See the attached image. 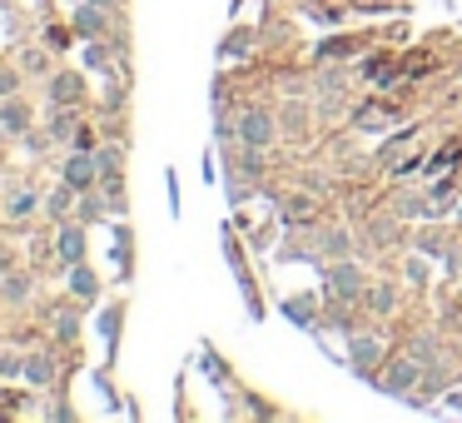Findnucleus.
I'll list each match as a JSON object with an SVG mask.
<instances>
[{
  "label": "nucleus",
  "mask_w": 462,
  "mask_h": 423,
  "mask_svg": "<svg viewBox=\"0 0 462 423\" xmlns=\"http://www.w3.org/2000/svg\"><path fill=\"white\" fill-rule=\"evenodd\" d=\"M100 180V164H95V155H70V160H65V184H70V190H90V184Z\"/></svg>",
  "instance_id": "1"
},
{
  "label": "nucleus",
  "mask_w": 462,
  "mask_h": 423,
  "mask_svg": "<svg viewBox=\"0 0 462 423\" xmlns=\"http://www.w3.org/2000/svg\"><path fill=\"white\" fill-rule=\"evenodd\" d=\"M239 135H244V145H254V150H263V145L273 140V125H269V115L249 110V115L239 120Z\"/></svg>",
  "instance_id": "2"
},
{
  "label": "nucleus",
  "mask_w": 462,
  "mask_h": 423,
  "mask_svg": "<svg viewBox=\"0 0 462 423\" xmlns=\"http://www.w3.org/2000/svg\"><path fill=\"white\" fill-rule=\"evenodd\" d=\"M0 125H5V135H31V110H25V100H5L0 105Z\"/></svg>",
  "instance_id": "3"
},
{
  "label": "nucleus",
  "mask_w": 462,
  "mask_h": 423,
  "mask_svg": "<svg viewBox=\"0 0 462 423\" xmlns=\"http://www.w3.org/2000/svg\"><path fill=\"white\" fill-rule=\"evenodd\" d=\"M75 31H80V35H105V31H110V21H105V5L85 0L80 11H75Z\"/></svg>",
  "instance_id": "4"
},
{
  "label": "nucleus",
  "mask_w": 462,
  "mask_h": 423,
  "mask_svg": "<svg viewBox=\"0 0 462 423\" xmlns=\"http://www.w3.org/2000/svg\"><path fill=\"white\" fill-rule=\"evenodd\" d=\"M80 95H85L80 75H55V80H51V100H55V105H75Z\"/></svg>",
  "instance_id": "5"
},
{
  "label": "nucleus",
  "mask_w": 462,
  "mask_h": 423,
  "mask_svg": "<svg viewBox=\"0 0 462 423\" xmlns=\"http://www.w3.org/2000/svg\"><path fill=\"white\" fill-rule=\"evenodd\" d=\"M412 383H418V363L398 359V363H393V373H388V393H408Z\"/></svg>",
  "instance_id": "6"
},
{
  "label": "nucleus",
  "mask_w": 462,
  "mask_h": 423,
  "mask_svg": "<svg viewBox=\"0 0 462 423\" xmlns=\"http://www.w3.org/2000/svg\"><path fill=\"white\" fill-rule=\"evenodd\" d=\"M60 254L70 264H80V254H85V230H80V224H65V230H60Z\"/></svg>",
  "instance_id": "7"
},
{
  "label": "nucleus",
  "mask_w": 462,
  "mask_h": 423,
  "mask_svg": "<svg viewBox=\"0 0 462 423\" xmlns=\"http://www.w3.org/2000/svg\"><path fill=\"white\" fill-rule=\"evenodd\" d=\"M328 284H333V294H358V269H353V264H338V269L328 274Z\"/></svg>",
  "instance_id": "8"
},
{
  "label": "nucleus",
  "mask_w": 462,
  "mask_h": 423,
  "mask_svg": "<svg viewBox=\"0 0 462 423\" xmlns=\"http://www.w3.org/2000/svg\"><path fill=\"white\" fill-rule=\"evenodd\" d=\"M70 284H75V294H80V299H95V294H100V284H95V274L85 269V264H75Z\"/></svg>",
  "instance_id": "9"
},
{
  "label": "nucleus",
  "mask_w": 462,
  "mask_h": 423,
  "mask_svg": "<svg viewBox=\"0 0 462 423\" xmlns=\"http://www.w3.org/2000/svg\"><path fill=\"white\" fill-rule=\"evenodd\" d=\"M35 210H41V194H35V190L11 194V214H15V220H21V214H35Z\"/></svg>",
  "instance_id": "10"
},
{
  "label": "nucleus",
  "mask_w": 462,
  "mask_h": 423,
  "mask_svg": "<svg viewBox=\"0 0 462 423\" xmlns=\"http://www.w3.org/2000/svg\"><path fill=\"white\" fill-rule=\"evenodd\" d=\"M373 359H378V343H373V339H358V343H353V363H358V369H368Z\"/></svg>",
  "instance_id": "11"
},
{
  "label": "nucleus",
  "mask_w": 462,
  "mask_h": 423,
  "mask_svg": "<svg viewBox=\"0 0 462 423\" xmlns=\"http://www.w3.org/2000/svg\"><path fill=\"white\" fill-rule=\"evenodd\" d=\"M75 194H80V190H70V184H65V190H55L51 194V214H65L75 204Z\"/></svg>",
  "instance_id": "12"
},
{
  "label": "nucleus",
  "mask_w": 462,
  "mask_h": 423,
  "mask_svg": "<svg viewBox=\"0 0 462 423\" xmlns=\"http://www.w3.org/2000/svg\"><path fill=\"white\" fill-rule=\"evenodd\" d=\"M51 363H45V359H25V379H35V383H45V379H51Z\"/></svg>",
  "instance_id": "13"
},
{
  "label": "nucleus",
  "mask_w": 462,
  "mask_h": 423,
  "mask_svg": "<svg viewBox=\"0 0 462 423\" xmlns=\"http://www.w3.org/2000/svg\"><path fill=\"white\" fill-rule=\"evenodd\" d=\"M15 90H21V75H15V70H0V100H11Z\"/></svg>",
  "instance_id": "14"
},
{
  "label": "nucleus",
  "mask_w": 462,
  "mask_h": 423,
  "mask_svg": "<svg viewBox=\"0 0 462 423\" xmlns=\"http://www.w3.org/2000/svg\"><path fill=\"white\" fill-rule=\"evenodd\" d=\"M51 135H55V140H65V135H75V120H70V115H65V105H60V115H55Z\"/></svg>",
  "instance_id": "15"
},
{
  "label": "nucleus",
  "mask_w": 462,
  "mask_h": 423,
  "mask_svg": "<svg viewBox=\"0 0 462 423\" xmlns=\"http://www.w3.org/2000/svg\"><path fill=\"white\" fill-rule=\"evenodd\" d=\"M5 299H11V304L25 299V279H21V274H11V284H5Z\"/></svg>",
  "instance_id": "16"
},
{
  "label": "nucleus",
  "mask_w": 462,
  "mask_h": 423,
  "mask_svg": "<svg viewBox=\"0 0 462 423\" xmlns=\"http://www.w3.org/2000/svg\"><path fill=\"white\" fill-rule=\"evenodd\" d=\"M75 334H80V319H75V314H60V339H75Z\"/></svg>",
  "instance_id": "17"
},
{
  "label": "nucleus",
  "mask_w": 462,
  "mask_h": 423,
  "mask_svg": "<svg viewBox=\"0 0 462 423\" xmlns=\"http://www.w3.org/2000/svg\"><path fill=\"white\" fill-rule=\"evenodd\" d=\"M25 70H45V55L41 51H25Z\"/></svg>",
  "instance_id": "18"
},
{
  "label": "nucleus",
  "mask_w": 462,
  "mask_h": 423,
  "mask_svg": "<svg viewBox=\"0 0 462 423\" xmlns=\"http://www.w3.org/2000/svg\"><path fill=\"white\" fill-rule=\"evenodd\" d=\"M5 269H11V254H5V249H0V274H5Z\"/></svg>",
  "instance_id": "19"
},
{
  "label": "nucleus",
  "mask_w": 462,
  "mask_h": 423,
  "mask_svg": "<svg viewBox=\"0 0 462 423\" xmlns=\"http://www.w3.org/2000/svg\"><path fill=\"white\" fill-rule=\"evenodd\" d=\"M95 5H105V11H115V0H95Z\"/></svg>",
  "instance_id": "20"
}]
</instances>
